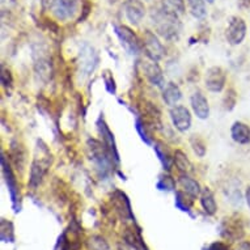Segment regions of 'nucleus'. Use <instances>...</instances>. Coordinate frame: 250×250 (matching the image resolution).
I'll use <instances>...</instances> for the list:
<instances>
[{"label": "nucleus", "instance_id": "nucleus-12", "mask_svg": "<svg viewBox=\"0 0 250 250\" xmlns=\"http://www.w3.org/2000/svg\"><path fill=\"white\" fill-rule=\"evenodd\" d=\"M123 12L131 24L139 25L146 16V5L142 0H126L123 3Z\"/></svg>", "mask_w": 250, "mask_h": 250}, {"label": "nucleus", "instance_id": "nucleus-16", "mask_svg": "<svg viewBox=\"0 0 250 250\" xmlns=\"http://www.w3.org/2000/svg\"><path fill=\"white\" fill-rule=\"evenodd\" d=\"M182 99V92L176 83H168L163 86V100L168 106H176Z\"/></svg>", "mask_w": 250, "mask_h": 250}, {"label": "nucleus", "instance_id": "nucleus-6", "mask_svg": "<svg viewBox=\"0 0 250 250\" xmlns=\"http://www.w3.org/2000/svg\"><path fill=\"white\" fill-rule=\"evenodd\" d=\"M143 50L151 61L159 62L165 55V49L160 42L159 37L153 34L151 30H146L143 36Z\"/></svg>", "mask_w": 250, "mask_h": 250}, {"label": "nucleus", "instance_id": "nucleus-31", "mask_svg": "<svg viewBox=\"0 0 250 250\" xmlns=\"http://www.w3.org/2000/svg\"><path fill=\"white\" fill-rule=\"evenodd\" d=\"M238 250H250V242H244V244H241Z\"/></svg>", "mask_w": 250, "mask_h": 250}, {"label": "nucleus", "instance_id": "nucleus-25", "mask_svg": "<svg viewBox=\"0 0 250 250\" xmlns=\"http://www.w3.org/2000/svg\"><path fill=\"white\" fill-rule=\"evenodd\" d=\"M193 198L185 191H176V206L182 211H189Z\"/></svg>", "mask_w": 250, "mask_h": 250}, {"label": "nucleus", "instance_id": "nucleus-23", "mask_svg": "<svg viewBox=\"0 0 250 250\" xmlns=\"http://www.w3.org/2000/svg\"><path fill=\"white\" fill-rule=\"evenodd\" d=\"M163 7L178 16H182L185 13V0H163Z\"/></svg>", "mask_w": 250, "mask_h": 250}, {"label": "nucleus", "instance_id": "nucleus-4", "mask_svg": "<svg viewBox=\"0 0 250 250\" xmlns=\"http://www.w3.org/2000/svg\"><path fill=\"white\" fill-rule=\"evenodd\" d=\"M114 33L121 41V45L126 50L130 55H139L143 51V42L136 36L132 29H130L126 25H114Z\"/></svg>", "mask_w": 250, "mask_h": 250}, {"label": "nucleus", "instance_id": "nucleus-9", "mask_svg": "<svg viewBox=\"0 0 250 250\" xmlns=\"http://www.w3.org/2000/svg\"><path fill=\"white\" fill-rule=\"evenodd\" d=\"M170 119H172L173 126L180 132L189 131L191 127V113L184 105H176L169 111Z\"/></svg>", "mask_w": 250, "mask_h": 250}, {"label": "nucleus", "instance_id": "nucleus-19", "mask_svg": "<svg viewBox=\"0 0 250 250\" xmlns=\"http://www.w3.org/2000/svg\"><path fill=\"white\" fill-rule=\"evenodd\" d=\"M180 184L185 193L189 194L191 198H197L198 195H201V185H199V182L197 180H194L193 177H190L189 173H182L181 174Z\"/></svg>", "mask_w": 250, "mask_h": 250}, {"label": "nucleus", "instance_id": "nucleus-32", "mask_svg": "<svg viewBox=\"0 0 250 250\" xmlns=\"http://www.w3.org/2000/svg\"><path fill=\"white\" fill-rule=\"evenodd\" d=\"M41 1H42V4L45 5V7H51L54 0H41Z\"/></svg>", "mask_w": 250, "mask_h": 250}, {"label": "nucleus", "instance_id": "nucleus-14", "mask_svg": "<svg viewBox=\"0 0 250 250\" xmlns=\"http://www.w3.org/2000/svg\"><path fill=\"white\" fill-rule=\"evenodd\" d=\"M190 104H191V109H193L194 114L197 115L199 119H207L209 115V105L208 100L206 99V96L202 92H195L191 99H190Z\"/></svg>", "mask_w": 250, "mask_h": 250}, {"label": "nucleus", "instance_id": "nucleus-20", "mask_svg": "<svg viewBox=\"0 0 250 250\" xmlns=\"http://www.w3.org/2000/svg\"><path fill=\"white\" fill-rule=\"evenodd\" d=\"M201 205H202V208L205 209V212L207 213V215H213V213L216 212V209H217L216 201H215V197H213L212 191H211L208 188L202 189Z\"/></svg>", "mask_w": 250, "mask_h": 250}, {"label": "nucleus", "instance_id": "nucleus-3", "mask_svg": "<svg viewBox=\"0 0 250 250\" xmlns=\"http://www.w3.org/2000/svg\"><path fill=\"white\" fill-rule=\"evenodd\" d=\"M50 165H51V153H50L49 148L43 144L38 143L37 152L34 155L33 163L30 167V180H29V185L33 189L40 186L43 177L49 170Z\"/></svg>", "mask_w": 250, "mask_h": 250}, {"label": "nucleus", "instance_id": "nucleus-15", "mask_svg": "<svg viewBox=\"0 0 250 250\" xmlns=\"http://www.w3.org/2000/svg\"><path fill=\"white\" fill-rule=\"evenodd\" d=\"M97 128H99L100 135L103 136V142L106 144V147L109 148L113 153V156L115 157L117 163L119 161V155H118V149H117V144H115V139L113 132L110 131V128L105 122V119L103 117H100L99 121H97Z\"/></svg>", "mask_w": 250, "mask_h": 250}, {"label": "nucleus", "instance_id": "nucleus-11", "mask_svg": "<svg viewBox=\"0 0 250 250\" xmlns=\"http://www.w3.org/2000/svg\"><path fill=\"white\" fill-rule=\"evenodd\" d=\"M227 83V74L222 67H211L206 72L205 85L211 92H222Z\"/></svg>", "mask_w": 250, "mask_h": 250}, {"label": "nucleus", "instance_id": "nucleus-24", "mask_svg": "<svg viewBox=\"0 0 250 250\" xmlns=\"http://www.w3.org/2000/svg\"><path fill=\"white\" fill-rule=\"evenodd\" d=\"M135 127L136 131L139 132L140 138H142V140H143L144 143H147L148 146H152V144H153V138L151 136V132H149L148 127L146 126L144 121H142L140 118H136Z\"/></svg>", "mask_w": 250, "mask_h": 250}, {"label": "nucleus", "instance_id": "nucleus-5", "mask_svg": "<svg viewBox=\"0 0 250 250\" xmlns=\"http://www.w3.org/2000/svg\"><path fill=\"white\" fill-rule=\"evenodd\" d=\"M1 172H3V177H4L7 188H8V191H9V195H11V199H12L13 207L16 208V211H19V203H20V189H19V185H17L16 176H15V173H13L12 168H11V164H9V161L7 160V157L4 156V153H1Z\"/></svg>", "mask_w": 250, "mask_h": 250}, {"label": "nucleus", "instance_id": "nucleus-28", "mask_svg": "<svg viewBox=\"0 0 250 250\" xmlns=\"http://www.w3.org/2000/svg\"><path fill=\"white\" fill-rule=\"evenodd\" d=\"M1 84L3 86H11L12 85V76H11V72L8 70H5L3 67L1 70Z\"/></svg>", "mask_w": 250, "mask_h": 250}, {"label": "nucleus", "instance_id": "nucleus-33", "mask_svg": "<svg viewBox=\"0 0 250 250\" xmlns=\"http://www.w3.org/2000/svg\"><path fill=\"white\" fill-rule=\"evenodd\" d=\"M206 1H207L208 4H212V3H213V1H215V0H206Z\"/></svg>", "mask_w": 250, "mask_h": 250}, {"label": "nucleus", "instance_id": "nucleus-17", "mask_svg": "<svg viewBox=\"0 0 250 250\" xmlns=\"http://www.w3.org/2000/svg\"><path fill=\"white\" fill-rule=\"evenodd\" d=\"M230 136L238 144L250 143V127L244 122H234L230 127Z\"/></svg>", "mask_w": 250, "mask_h": 250}, {"label": "nucleus", "instance_id": "nucleus-29", "mask_svg": "<svg viewBox=\"0 0 250 250\" xmlns=\"http://www.w3.org/2000/svg\"><path fill=\"white\" fill-rule=\"evenodd\" d=\"M207 250H228V246L224 242H215V244H211Z\"/></svg>", "mask_w": 250, "mask_h": 250}, {"label": "nucleus", "instance_id": "nucleus-30", "mask_svg": "<svg viewBox=\"0 0 250 250\" xmlns=\"http://www.w3.org/2000/svg\"><path fill=\"white\" fill-rule=\"evenodd\" d=\"M245 199H246V203H248V206L250 207V186L246 189L245 191Z\"/></svg>", "mask_w": 250, "mask_h": 250}, {"label": "nucleus", "instance_id": "nucleus-7", "mask_svg": "<svg viewBox=\"0 0 250 250\" xmlns=\"http://www.w3.org/2000/svg\"><path fill=\"white\" fill-rule=\"evenodd\" d=\"M246 36V24L241 17H232L228 22L226 30V37L228 43L232 46H237L242 43Z\"/></svg>", "mask_w": 250, "mask_h": 250}, {"label": "nucleus", "instance_id": "nucleus-26", "mask_svg": "<svg viewBox=\"0 0 250 250\" xmlns=\"http://www.w3.org/2000/svg\"><path fill=\"white\" fill-rule=\"evenodd\" d=\"M157 188L160 190H164V191H172L176 188V181L173 180V177L169 176V174H161L159 177Z\"/></svg>", "mask_w": 250, "mask_h": 250}, {"label": "nucleus", "instance_id": "nucleus-21", "mask_svg": "<svg viewBox=\"0 0 250 250\" xmlns=\"http://www.w3.org/2000/svg\"><path fill=\"white\" fill-rule=\"evenodd\" d=\"M189 4L190 13L193 15L195 19H205L207 15V8H206V0H186Z\"/></svg>", "mask_w": 250, "mask_h": 250}, {"label": "nucleus", "instance_id": "nucleus-22", "mask_svg": "<svg viewBox=\"0 0 250 250\" xmlns=\"http://www.w3.org/2000/svg\"><path fill=\"white\" fill-rule=\"evenodd\" d=\"M173 156H174V164H176V167L180 169L181 172L190 173L193 170V165H191V163H190L189 159H188V156L185 155L184 152L180 151V149H177Z\"/></svg>", "mask_w": 250, "mask_h": 250}, {"label": "nucleus", "instance_id": "nucleus-2", "mask_svg": "<svg viewBox=\"0 0 250 250\" xmlns=\"http://www.w3.org/2000/svg\"><path fill=\"white\" fill-rule=\"evenodd\" d=\"M88 149H89L90 159L95 163L100 173L104 176L110 174L114 169L115 157L113 156L110 149L106 147V144L96 139H89L88 140Z\"/></svg>", "mask_w": 250, "mask_h": 250}, {"label": "nucleus", "instance_id": "nucleus-27", "mask_svg": "<svg viewBox=\"0 0 250 250\" xmlns=\"http://www.w3.org/2000/svg\"><path fill=\"white\" fill-rule=\"evenodd\" d=\"M191 147H193L194 152L197 153V156L203 157L206 155V144L203 143V140L199 139L198 136L194 135L191 138Z\"/></svg>", "mask_w": 250, "mask_h": 250}, {"label": "nucleus", "instance_id": "nucleus-13", "mask_svg": "<svg viewBox=\"0 0 250 250\" xmlns=\"http://www.w3.org/2000/svg\"><path fill=\"white\" fill-rule=\"evenodd\" d=\"M144 76L147 79V82L153 86L163 88L164 86V74L159 63L155 61L146 62L143 64Z\"/></svg>", "mask_w": 250, "mask_h": 250}, {"label": "nucleus", "instance_id": "nucleus-8", "mask_svg": "<svg viewBox=\"0 0 250 250\" xmlns=\"http://www.w3.org/2000/svg\"><path fill=\"white\" fill-rule=\"evenodd\" d=\"M79 64H80V71L83 75H90L99 64V55L96 53V50L89 46L88 43H84L79 54Z\"/></svg>", "mask_w": 250, "mask_h": 250}, {"label": "nucleus", "instance_id": "nucleus-1", "mask_svg": "<svg viewBox=\"0 0 250 250\" xmlns=\"http://www.w3.org/2000/svg\"><path fill=\"white\" fill-rule=\"evenodd\" d=\"M152 24L155 26L156 33L167 41H176L178 40L182 32L180 16L170 12L164 7L156 8L151 13Z\"/></svg>", "mask_w": 250, "mask_h": 250}, {"label": "nucleus", "instance_id": "nucleus-10", "mask_svg": "<svg viewBox=\"0 0 250 250\" xmlns=\"http://www.w3.org/2000/svg\"><path fill=\"white\" fill-rule=\"evenodd\" d=\"M79 8V0H54L51 4L54 16L58 20L67 21L76 15Z\"/></svg>", "mask_w": 250, "mask_h": 250}, {"label": "nucleus", "instance_id": "nucleus-18", "mask_svg": "<svg viewBox=\"0 0 250 250\" xmlns=\"http://www.w3.org/2000/svg\"><path fill=\"white\" fill-rule=\"evenodd\" d=\"M153 149H155L156 155L159 157V160H160L161 165L164 167L165 170L170 172V169H172L173 164H174V156L170 155V152H169V149L163 142L153 143Z\"/></svg>", "mask_w": 250, "mask_h": 250}]
</instances>
